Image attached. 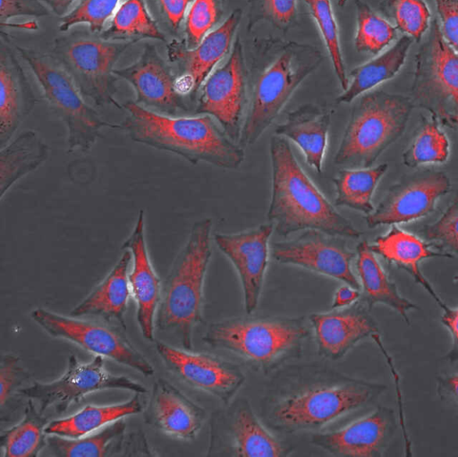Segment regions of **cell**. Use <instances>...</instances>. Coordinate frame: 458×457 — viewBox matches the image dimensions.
Instances as JSON below:
<instances>
[{
    "label": "cell",
    "instance_id": "39",
    "mask_svg": "<svg viewBox=\"0 0 458 457\" xmlns=\"http://www.w3.org/2000/svg\"><path fill=\"white\" fill-rule=\"evenodd\" d=\"M380 13L396 29L420 42L428 30L432 14L424 0H381Z\"/></svg>",
    "mask_w": 458,
    "mask_h": 457
},
{
    "label": "cell",
    "instance_id": "40",
    "mask_svg": "<svg viewBox=\"0 0 458 457\" xmlns=\"http://www.w3.org/2000/svg\"><path fill=\"white\" fill-rule=\"evenodd\" d=\"M316 23L327 47L332 65L341 87L345 90L349 84L343 59L339 30L331 0H303Z\"/></svg>",
    "mask_w": 458,
    "mask_h": 457
},
{
    "label": "cell",
    "instance_id": "35",
    "mask_svg": "<svg viewBox=\"0 0 458 457\" xmlns=\"http://www.w3.org/2000/svg\"><path fill=\"white\" fill-rule=\"evenodd\" d=\"M388 169L386 163L367 168H344L333 179L335 204L365 214L374 210L372 199L377 186Z\"/></svg>",
    "mask_w": 458,
    "mask_h": 457
},
{
    "label": "cell",
    "instance_id": "7",
    "mask_svg": "<svg viewBox=\"0 0 458 457\" xmlns=\"http://www.w3.org/2000/svg\"><path fill=\"white\" fill-rule=\"evenodd\" d=\"M129 42L111 41L98 34L75 30L54 41L51 55L71 75L86 99L97 106L114 105L117 77L114 66L131 46Z\"/></svg>",
    "mask_w": 458,
    "mask_h": 457
},
{
    "label": "cell",
    "instance_id": "33",
    "mask_svg": "<svg viewBox=\"0 0 458 457\" xmlns=\"http://www.w3.org/2000/svg\"><path fill=\"white\" fill-rule=\"evenodd\" d=\"M126 427L124 419H121L78 438L47 435V447L56 457L119 455Z\"/></svg>",
    "mask_w": 458,
    "mask_h": 457
},
{
    "label": "cell",
    "instance_id": "24",
    "mask_svg": "<svg viewBox=\"0 0 458 457\" xmlns=\"http://www.w3.org/2000/svg\"><path fill=\"white\" fill-rule=\"evenodd\" d=\"M0 146L13 138L33 110L37 98L19 58L2 38L0 46Z\"/></svg>",
    "mask_w": 458,
    "mask_h": 457
},
{
    "label": "cell",
    "instance_id": "43",
    "mask_svg": "<svg viewBox=\"0 0 458 457\" xmlns=\"http://www.w3.org/2000/svg\"><path fill=\"white\" fill-rule=\"evenodd\" d=\"M418 233L438 250L458 257V199L437 221L423 225Z\"/></svg>",
    "mask_w": 458,
    "mask_h": 457
},
{
    "label": "cell",
    "instance_id": "48",
    "mask_svg": "<svg viewBox=\"0 0 458 457\" xmlns=\"http://www.w3.org/2000/svg\"><path fill=\"white\" fill-rule=\"evenodd\" d=\"M167 28L176 33L193 0H155Z\"/></svg>",
    "mask_w": 458,
    "mask_h": 457
},
{
    "label": "cell",
    "instance_id": "32",
    "mask_svg": "<svg viewBox=\"0 0 458 457\" xmlns=\"http://www.w3.org/2000/svg\"><path fill=\"white\" fill-rule=\"evenodd\" d=\"M232 445L238 457L284 454V447L259 420L247 401L239 403L231 425Z\"/></svg>",
    "mask_w": 458,
    "mask_h": 457
},
{
    "label": "cell",
    "instance_id": "49",
    "mask_svg": "<svg viewBox=\"0 0 458 457\" xmlns=\"http://www.w3.org/2000/svg\"><path fill=\"white\" fill-rule=\"evenodd\" d=\"M441 323L448 331L451 337V348L445 355L450 362L458 361V305L442 308Z\"/></svg>",
    "mask_w": 458,
    "mask_h": 457
},
{
    "label": "cell",
    "instance_id": "41",
    "mask_svg": "<svg viewBox=\"0 0 458 457\" xmlns=\"http://www.w3.org/2000/svg\"><path fill=\"white\" fill-rule=\"evenodd\" d=\"M121 0H81L61 18L60 32H68L77 25H86L89 30L100 34L106 21L114 15Z\"/></svg>",
    "mask_w": 458,
    "mask_h": 457
},
{
    "label": "cell",
    "instance_id": "45",
    "mask_svg": "<svg viewBox=\"0 0 458 457\" xmlns=\"http://www.w3.org/2000/svg\"><path fill=\"white\" fill-rule=\"evenodd\" d=\"M29 377L30 375L22 367L19 357L12 353L2 355L0 363V404L2 410L10 397L14 393H18Z\"/></svg>",
    "mask_w": 458,
    "mask_h": 457
},
{
    "label": "cell",
    "instance_id": "16",
    "mask_svg": "<svg viewBox=\"0 0 458 457\" xmlns=\"http://www.w3.org/2000/svg\"><path fill=\"white\" fill-rule=\"evenodd\" d=\"M157 354L165 368L191 388L204 392L228 404L245 382L237 365L219 357L179 349L157 341Z\"/></svg>",
    "mask_w": 458,
    "mask_h": 457
},
{
    "label": "cell",
    "instance_id": "9",
    "mask_svg": "<svg viewBox=\"0 0 458 457\" xmlns=\"http://www.w3.org/2000/svg\"><path fill=\"white\" fill-rule=\"evenodd\" d=\"M386 389L385 385L358 379L319 385L284 399L275 407L272 420L288 431L319 429L375 401Z\"/></svg>",
    "mask_w": 458,
    "mask_h": 457
},
{
    "label": "cell",
    "instance_id": "2",
    "mask_svg": "<svg viewBox=\"0 0 458 457\" xmlns=\"http://www.w3.org/2000/svg\"><path fill=\"white\" fill-rule=\"evenodd\" d=\"M121 105L127 115L120 128L135 142L173 153L193 165L204 162L233 170L244 160V148L211 115L169 116L131 100Z\"/></svg>",
    "mask_w": 458,
    "mask_h": 457
},
{
    "label": "cell",
    "instance_id": "31",
    "mask_svg": "<svg viewBox=\"0 0 458 457\" xmlns=\"http://www.w3.org/2000/svg\"><path fill=\"white\" fill-rule=\"evenodd\" d=\"M48 155V146L32 130L23 131L1 148V199L19 180L39 168Z\"/></svg>",
    "mask_w": 458,
    "mask_h": 457
},
{
    "label": "cell",
    "instance_id": "28",
    "mask_svg": "<svg viewBox=\"0 0 458 457\" xmlns=\"http://www.w3.org/2000/svg\"><path fill=\"white\" fill-rule=\"evenodd\" d=\"M356 269L363 300L369 309L383 304L397 312L409 324L408 313L417 306L403 297L395 283L390 279L368 241L356 248Z\"/></svg>",
    "mask_w": 458,
    "mask_h": 457
},
{
    "label": "cell",
    "instance_id": "38",
    "mask_svg": "<svg viewBox=\"0 0 458 457\" xmlns=\"http://www.w3.org/2000/svg\"><path fill=\"white\" fill-rule=\"evenodd\" d=\"M355 48L361 54L377 55L396 40L398 30L363 0H355Z\"/></svg>",
    "mask_w": 458,
    "mask_h": 457
},
{
    "label": "cell",
    "instance_id": "12",
    "mask_svg": "<svg viewBox=\"0 0 458 457\" xmlns=\"http://www.w3.org/2000/svg\"><path fill=\"white\" fill-rule=\"evenodd\" d=\"M105 358L94 356L89 362H81L73 354L68 358L67 368L51 382H33L21 388L18 394L36 401L44 413L53 408L57 414L65 412L87 395L105 390H124L147 394L146 386L131 378L110 373L105 367Z\"/></svg>",
    "mask_w": 458,
    "mask_h": 457
},
{
    "label": "cell",
    "instance_id": "36",
    "mask_svg": "<svg viewBox=\"0 0 458 457\" xmlns=\"http://www.w3.org/2000/svg\"><path fill=\"white\" fill-rule=\"evenodd\" d=\"M48 421L34 401L29 399L23 417L0 435V446L4 457H37L47 444L45 428Z\"/></svg>",
    "mask_w": 458,
    "mask_h": 457
},
{
    "label": "cell",
    "instance_id": "51",
    "mask_svg": "<svg viewBox=\"0 0 458 457\" xmlns=\"http://www.w3.org/2000/svg\"><path fill=\"white\" fill-rule=\"evenodd\" d=\"M144 435L132 433L128 437L124 436L119 455L122 456H151L152 453Z\"/></svg>",
    "mask_w": 458,
    "mask_h": 457
},
{
    "label": "cell",
    "instance_id": "3",
    "mask_svg": "<svg viewBox=\"0 0 458 457\" xmlns=\"http://www.w3.org/2000/svg\"><path fill=\"white\" fill-rule=\"evenodd\" d=\"M212 221H196L175 256L165 280L156 315V328L174 335L182 347L192 349V335L201 321L204 284L211 260Z\"/></svg>",
    "mask_w": 458,
    "mask_h": 457
},
{
    "label": "cell",
    "instance_id": "54",
    "mask_svg": "<svg viewBox=\"0 0 458 457\" xmlns=\"http://www.w3.org/2000/svg\"><path fill=\"white\" fill-rule=\"evenodd\" d=\"M348 0H337V4L340 7H344Z\"/></svg>",
    "mask_w": 458,
    "mask_h": 457
},
{
    "label": "cell",
    "instance_id": "22",
    "mask_svg": "<svg viewBox=\"0 0 458 457\" xmlns=\"http://www.w3.org/2000/svg\"><path fill=\"white\" fill-rule=\"evenodd\" d=\"M310 322L319 353L336 360L345 356L360 342L378 334V326L362 305L313 313Z\"/></svg>",
    "mask_w": 458,
    "mask_h": 457
},
{
    "label": "cell",
    "instance_id": "10",
    "mask_svg": "<svg viewBox=\"0 0 458 457\" xmlns=\"http://www.w3.org/2000/svg\"><path fill=\"white\" fill-rule=\"evenodd\" d=\"M300 322L278 318H232L212 323L203 341L254 364L268 365L300 343Z\"/></svg>",
    "mask_w": 458,
    "mask_h": 457
},
{
    "label": "cell",
    "instance_id": "57",
    "mask_svg": "<svg viewBox=\"0 0 458 457\" xmlns=\"http://www.w3.org/2000/svg\"><path fill=\"white\" fill-rule=\"evenodd\" d=\"M222 1H225V0H222Z\"/></svg>",
    "mask_w": 458,
    "mask_h": 457
},
{
    "label": "cell",
    "instance_id": "44",
    "mask_svg": "<svg viewBox=\"0 0 458 457\" xmlns=\"http://www.w3.org/2000/svg\"><path fill=\"white\" fill-rule=\"evenodd\" d=\"M254 21L266 20L276 28H288L296 19L297 0H250Z\"/></svg>",
    "mask_w": 458,
    "mask_h": 457
},
{
    "label": "cell",
    "instance_id": "4",
    "mask_svg": "<svg viewBox=\"0 0 458 457\" xmlns=\"http://www.w3.org/2000/svg\"><path fill=\"white\" fill-rule=\"evenodd\" d=\"M414 105L411 97L383 90L361 95L352 106L334 163L371 167L403 133Z\"/></svg>",
    "mask_w": 458,
    "mask_h": 457
},
{
    "label": "cell",
    "instance_id": "46",
    "mask_svg": "<svg viewBox=\"0 0 458 457\" xmlns=\"http://www.w3.org/2000/svg\"><path fill=\"white\" fill-rule=\"evenodd\" d=\"M50 11L40 0H1V25H8L20 17L41 18L50 14Z\"/></svg>",
    "mask_w": 458,
    "mask_h": 457
},
{
    "label": "cell",
    "instance_id": "26",
    "mask_svg": "<svg viewBox=\"0 0 458 457\" xmlns=\"http://www.w3.org/2000/svg\"><path fill=\"white\" fill-rule=\"evenodd\" d=\"M369 246L375 254L390 265L408 273L441 309L445 305L422 274L420 264L431 258H454L451 254L435 250L431 243L420 236L406 232L396 224L391 225L386 233L377 236Z\"/></svg>",
    "mask_w": 458,
    "mask_h": 457
},
{
    "label": "cell",
    "instance_id": "23",
    "mask_svg": "<svg viewBox=\"0 0 458 457\" xmlns=\"http://www.w3.org/2000/svg\"><path fill=\"white\" fill-rule=\"evenodd\" d=\"M144 421L173 438L191 441L205 420V410L168 380L159 377L144 410Z\"/></svg>",
    "mask_w": 458,
    "mask_h": 457
},
{
    "label": "cell",
    "instance_id": "21",
    "mask_svg": "<svg viewBox=\"0 0 458 457\" xmlns=\"http://www.w3.org/2000/svg\"><path fill=\"white\" fill-rule=\"evenodd\" d=\"M122 250H128L131 253V268L128 279L131 297L137 307V323L143 337L152 342L155 338V321L161 297L162 281L148 254L143 210H140Z\"/></svg>",
    "mask_w": 458,
    "mask_h": 457
},
{
    "label": "cell",
    "instance_id": "25",
    "mask_svg": "<svg viewBox=\"0 0 458 457\" xmlns=\"http://www.w3.org/2000/svg\"><path fill=\"white\" fill-rule=\"evenodd\" d=\"M131 253L123 254L107 275L70 312L75 317H89L105 321L127 329L125 314L131 296L129 268Z\"/></svg>",
    "mask_w": 458,
    "mask_h": 457
},
{
    "label": "cell",
    "instance_id": "6",
    "mask_svg": "<svg viewBox=\"0 0 458 457\" xmlns=\"http://www.w3.org/2000/svg\"><path fill=\"white\" fill-rule=\"evenodd\" d=\"M35 76L52 112L67 130L68 151L91 148L103 129L120 128L105 121L86 101L71 75L52 55L37 49L16 47Z\"/></svg>",
    "mask_w": 458,
    "mask_h": 457
},
{
    "label": "cell",
    "instance_id": "52",
    "mask_svg": "<svg viewBox=\"0 0 458 457\" xmlns=\"http://www.w3.org/2000/svg\"><path fill=\"white\" fill-rule=\"evenodd\" d=\"M360 296V290L347 284L339 287L333 298L332 308L341 309L353 304Z\"/></svg>",
    "mask_w": 458,
    "mask_h": 457
},
{
    "label": "cell",
    "instance_id": "27",
    "mask_svg": "<svg viewBox=\"0 0 458 457\" xmlns=\"http://www.w3.org/2000/svg\"><path fill=\"white\" fill-rule=\"evenodd\" d=\"M330 123L329 110L306 104L291 111L275 132L292 140L301 150L307 164L321 173Z\"/></svg>",
    "mask_w": 458,
    "mask_h": 457
},
{
    "label": "cell",
    "instance_id": "55",
    "mask_svg": "<svg viewBox=\"0 0 458 457\" xmlns=\"http://www.w3.org/2000/svg\"><path fill=\"white\" fill-rule=\"evenodd\" d=\"M454 280L455 282H457V281H458V275H456L454 277Z\"/></svg>",
    "mask_w": 458,
    "mask_h": 457
},
{
    "label": "cell",
    "instance_id": "5",
    "mask_svg": "<svg viewBox=\"0 0 458 457\" xmlns=\"http://www.w3.org/2000/svg\"><path fill=\"white\" fill-rule=\"evenodd\" d=\"M321 53L307 44L290 43L256 80L238 143L255 144L274 123L294 91L318 69Z\"/></svg>",
    "mask_w": 458,
    "mask_h": 457
},
{
    "label": "cell",
    "instance_id": "13",
    "mask_svg": "<svg viewBox=\"0 0 458 457\" xmlns=\"http://www.w3.org/2000/svg\"><path fill=\"white\" fill-rule=\"evenodd\" d=\"M249 99L242 47L237 38L227 60L214 69L200 86L194 113L211 115L238 143Z\"/></svg>",
    "mask_w": 458,
    "mask_h": 457
},
{
    "label": "cell",
    "instance_id": "29",
    "mask_svg": "<svg viewBox=\"0 0 458 457\" xmlns=\"http://www.w3.org/2000/svg\"><path fill=\"white\" fill-rule=\"evenodd\" d=\"M413 41L410 36L403 35L386 50L352 69L349 73L348 87L337 97L336 102L351 103L393 79L403 66Z\"/></svg>",
    "mask_w": 458,
    "mask_h": 457
},
{
    "label": "cell",
    "instance_id": "37",
    "mask_svg": "<svg viewBox=\"0 0 458 457\" xmlns=\"http://www.w3.org/2000/svg\"><path fill=\"white\" fill-rule=\"evenodd\" d=\"M451 154L450 140L433 115H422L413 138L403 150V163L410 168L445 164Z\"/></svg>",
    "mask_w": 458,
    "mask_h": 457
},
{
    "label": "cell",
    "instance_id": "47",
    "mask_svg": "<svg viewBox=\"0 0 458 457\" xmlns=\"http://www.w3.org/2000/svg\"><path fill=\"white\" fill-rule=\"evenodd\" d=\"M441 32L446 42L458 52V0H432Z\"/></svg>",
    "mask_w": 458,
    "mask_h": 457
},
{
    "label": "cell",
    "instance_id": "1",
    "mask_svg": "<svg viewBox=\"0 0 458 457\" xmlns=\"http://www.w3.org/2000/svg\"><path fill=\"white\" fill-rule=\"evenodd\" d=\"M271 197L267 219L277 235L308 229L357 239L362 233L342 216L318 189L296 159L287 139L274 135L269 141Z\"/></svg>",
    "mask_w": 458,
    "mask_h": 457
},
{
    "label": "cell",
    "instance_id": "56",
    "mask_svg": "<svg viewBox=\"0 0 458 457\" xmlns=\"http://www.w3.org/2000/svg\"><path fill=\"white\" fill-rule=\"evenodd\" d=\"M457 182H458V177H457Z\"/></svg>",
    "mask_w": 458,
    "mask_h": 457
},
{
    "label": "cell",
    "instance_id": "53",
    "mask_svg": "<svg viewBox=\"0 0 458 457\" xmlns=\"http://www.w3.org/2000/svg\"><path fill=\"white\" fill-rule=\"evenodd\" d=\"M50 11L51 13L58 17H64L70 11L72 4L77 0H40Z\"/></svg>",
    "mask_w": 458,
    "mask_h": 457
},
{
    "label": "cell",
    "instance_id": "20",
    "mask_svg": "<svg viewBox=\"0 0 458 457\" xmlns=\"http://www.w3.org/2000/svg\"><path fill=\"white\" fill-rule=\"evenodd\" d=\"M396 427L394 411L378 406L338 430L312 435L311 443L334 456L380 457L390 444Z\"/></svg>",
    "mask_w": 458,
    "mask_h": 457
},
{
    "label": "cell",
    "instance_id": "11",
    "mask_svg": "<svg viewBox=\"0 0 458 457\" xmlns=\"http://www.w3.org/2000/svg\"><path fill=\"white\" fill-rule=\"evenodd\" d=\"M32 320L49 336L70 342L81 349L145 377L155 374L151 362L129 340L123 328L102 320L64 316L45 308L30 312Z\"/></svg>",
    "mask_w": 458,
    "mask_h": 457
},
{
    "label": "cell",
    "instance_id": "18",
    "mask_svg": "<svg viewBox=\"0 0 458 457\" xmlns=\"http://www.w3.org/2000/svg\"><path fill=\"white\" fill-rule=\"evenodd\" d=\"M272 223L233 233H216L214 241L229 259L240 280L243 309L253 313L259 302L269 259Z\"/></svg>",
    "mask_w": 458,
    "mask_h": 457
},
{
    "label": "cell",
    "instance_id": "42",
    "mask_svg": "<svg viewBox=\"0 0 458 457\" xmlns=\"http://www.w3.org/2000/svg\"><path fill=\"white\" fill-rule=\"evenodd\" d=\"M222 16L219 0H193L185 15V46L196 47Z\"/></svg>",
    "mask_w": 458,
    "mask_h": 457
},
{
    "label": "cell",
    "instance_id": "17",
    "mask_svg": "<svg viewBox=\"0 0 458 457\" xmlns=\"http://www.w3.org/2000/svg\"><path fill=\"white\" fill-rule=\"evenodd\" d=\"M114 74L131 86L136 104L169 116H182L189 112L187 97L177 86V75L155 45L145 44L138 59L115 69Z\"/></svg>",
    "mask_w": 458,
    "mask_h": 457
},
{
    "label": "cell",
    "instance_id": "8",
    "mask_svg": "<svg viewBox=\"0 0 458 457\" xmlns=\"http://www.w3.org/2000/svg\"><path fill=\"white\" fill-rule=\"evenodd\" d=\"M410 97L414 106L458 131V52L445 39L437 16L415 55Z\"/></svg>",
    "mask_w": 458,
    "mask_h": 457
},
{
    "label": "cell",
    "instance_id": "15",
    "mask_svg": "<svg viewBox=\"0 0 458 457\" xmlns=\"http://www.w3.org/2000/svg\"><path fill=\"white\" fill-rule=\"evenodd\" d=\"M449 177L435 170L403 175L392 184L374 210L366 216L369 228L410 223L434 212L451 190Z\"/></svg>",
    "mask_w": 458,
    "mask_h": 457
},
{
    "label": "cell",
    "instance_id": "19",
    "mask_svg": "<svg viewBox=\"0 0 458 457\" xmlns=\"http://www.w3.org/2000/svg\"><path fill=\"white\" fill-rule=\"evenodd\" d=\"M242 17L241 9L233 10L194 48L189 49L185 44L176 40L167 44L168 59L176 63L181 72L177 75L178 89L191 101L196 98L202 83L230 50Z\"/></svg>",
    "mask_w": 458,
    "mask_h": 457
},
{
    "label": "cell",
    "instance_id": "30",
    "mask_svg": "<svg viewBox=\"0 0 458 457\" xmlns=\"http://www.w3.org/2000/svg\"><path fill=\"white\" fill-rule=\"evenodd\" d=\"M140 394L123 402L94 405L89 404L74 414L54 419L47 425L45 432L67 438H78L127 416L139 414L143 410Z\"/></svg>",
    "mask_w": 458,
    "mask_h": 457
},
{
    "label": "cell",
    "instance_id": "50",
    "mask_svg": "<svg viewBox=\"0 0 458 457\" xmlns=\"http://www.w3.org/2000/svg\"><path fill=\"white\" fill-rule=\"evenodd\" d=\"M437 393L442 401L458 408V373L438 377Z\"/></svg>",
    "mask_w": 458,
    "mask_h": 457
},
{
    "label": "cell",
    "instance_id": "34",
    "mask_svg": "<svg viewBox=\"0 0 458 457\" xmlns=\"http://www.w3.org/2000/svg\"><path fill=\"white\" fill-rule=\"evenodd\" d=\"M99 36L106 40L131 44L142 39L166 42L165 35L149 13L145 0H124Z\"/></svg>",
    "mask_w": 458,
    "mask_h": 457
},
{
    "label": "cell",
    "instance_id": "14",
    "mask_svg": "<svg viewBox=\"0 0 458 457\" xmlns=\"http://www.w3.org/2000/svg\"><path fill=\"white\" fill-rule=\"evenodd\" d=\"M345 239L308 229L292 239L274 242L271 256L278 263L335 279L360 291V282L352 268L356 253Z\"/></svg>",
    "mask_w": 458,
    "mask_h": 457
}]
</instances>
